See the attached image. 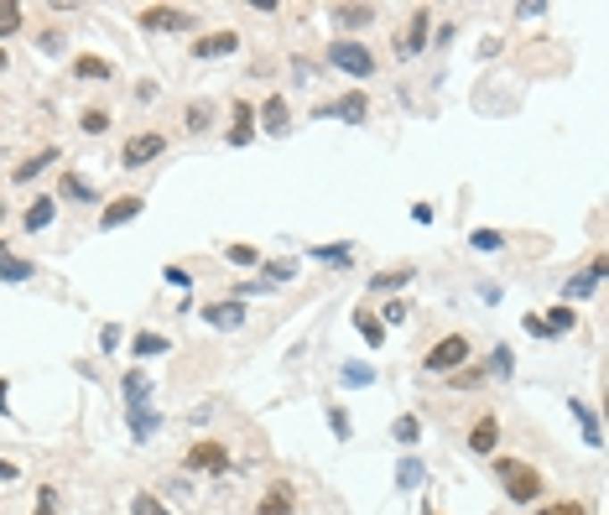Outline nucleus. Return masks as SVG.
I'll return each mask as SVG.
<instances>
[{
  "label": "nucleus",
  "mask_w": 609,
  "mask_h": 515,
  "mask_svg": "<svg viewBox=\"0 0 609 515\" xmlns=\"http://www.w3.org/2000/svg\"><path fill=\"white\" fill-rule=\"evenodd\" d=\"M84 136H104V130H110V110H84Z\"/></svg>",
  "instance_id": "f704fd0d"
},
{
  "label": "nucleus",
  "mask_w": 609,
  "mask_h": 515,
  "mask_svg": "<svg viewBox=\"0 0 609 515\" xmlns=\"http://www.w3.org/2000/svg\"><path fill=\"white\" fill-rule=\"evenodd\" d=\"M136 21H141L146 31H193V27H198V16L183 11V5H146Z\"/></svg>",
  "instance_id": "39448f33"
},
{
  "label": "nucleus",
  "mask_w": 609,
  "mask_h": 515,
  "mask_svg": "<svg viewBox=\"0 0 609 515\" xmlns=\"http://www.w3.org/2000/svg\"><path fill=\"white\" fill-rule=\"evenodd\" d=\"M31 515H58V489H53V485L37 489V511H31Z\"/></svg>",
  "instance_id": "ea45409f"
},
{
  "label": "nucleus",
  "mask_w": 609,
  "mask_h": 515,
  "mask_svg": "<svg viewBox=\"0 0 609 515\" xmlns=\"http://www.w3.org/2000/svg\"><path fill=\"white\" fill-rule=\"evenodd\" d=\"M229 53H240V31H209V37H198V42H193V62L229 58Z\"/></svg>",
  "instance_id": "6e6552de"
},
{
  "label": "nucleus",
  "mask_w": 609,
  "mask_h": 515,
  "mask_svg": "<svg viewBox=\"0 0 609 515\" xmlns=\"http://www.w3.org/2000/svg\"><path fill=\"white\" fill-rule=\"evenodd\" d=\"M568 411H573V417H579V427H583V443H588V448H599V443H605V432H599V417H594V411H588V406H583L579 395H573V401H568Z\"/></svg>",
  "instance_id": "412c9836"
},
{
  "label": "nucleus",
  "mask_w": 609,
  "mask_h": 515,
  "mask_svg": "<svg viewBox=\"0 0 609 515\" xmlns=\"http://www.w3.org/2000/svg\"><path fill=\"white\" fill-rule=\"evenodd\" d=\"M250 136H255V104H235V120H229V146L240 152V146H250Z\"/></svg>",
  "instance_id": "2eb2a0df"
},
{
  "label": "nucleus",
  "mask_w": 609,
  "mask_h": 515,
  "mask_svg": "<svg viewBox=\"0 0 609 515\" xmlns=\"http://www.w3.org/2000/svg\"><path fill=\"white\" fill-rule=\"evenodd\" d=\"M5 479H16V463H0V485H5Z\"/></svg>",
  "instance_id": "8fccbe9b"
},
{
  "label": "nucleus",
  "mask_w": 609,
  "mask_h": 515,
  "mask_svg": "<svg viewBox=\"0 0 609 515\" xmlns=\"http://www.w3.org/2000/svg\"><path fill=\"white\" fill-rule=\"evenodd\" d=\"M130 411V432H136V443H152L156 432H162V417H156L152 406H125Z\"/></svg>",
  "instance_id": "f3484780"
},
{
  "label": "nucleus",
  "mask_w": 609,
  "mask_h": 515,
  "mask_svg": "<svg viewBox=\"0 0 609 515\" xmlns=\"http://www.w3.org/2000/svg\"><path fill=\"white\" fill-rule=\"evenodd\" d=\"M318 120H344V125H365L370 120V99L365 94H344V99H329V104H313Z\"/></svg>",
  "instance_id": "423d86ee"
},
{
  "label": "nucleus",
  "mask_w": 609,
  "mask_h": 515,
  "mask_svg": "<svg viewBox=\"0 0 609 515\" xmlns=\"http://www.w3.org/2000/svg\"><path fill=\"white\" fill-rule=\"evenodd\" d=\"M224 255H229V266H261L255 245H224Z\"/></svg>",
  "instance_id": "72a5a7b5"
},
{
  "label": "nucleus",
  "mask_w": 609,
  "mask_h": 515,
  "mask_svg": "<svg viewBox=\"0 0 609 515\" xmlns=\"http://www.w3.org/2000/svg\"><path fill=\"white\" fill-rule=\"evenodd\" d=\"M495 443H500V417L489 411V417H480V422L469 427V453H495Z\"/></svg>",
  "instance_id": "f8f14e48"
},
{
  "label": "nucleus",
  "mask_w": 609,
  "mask_h": 515,
  "mask_svg": "<svg viewBox=\"0 0 609 515\" xmlns=\"http://www.w3.org/2000/svg\"><path fill=\"white\" fill-rule=\"evenodd\" d=\"M121 391H125V406H146V395H152V375H146V370H125Z\"/></svg>",
  "instance_id": "a211bd4d"
},
{
  "label": "nucleus",
  "mask_w": 609,
  "mask_h": 515,
  "mask_svg": "<svg viewBox=\"0 0 609 515\" xmlns=\"http://www.w3.org/2000/svg\"><path fill=\"white\" fill-rule=\"evenodd\" d=\"M511 370H516V360H511V349H505V344H495V375H500V380H505V375H511Z\"/></svg>",
  "instance_id": "a18cd8bd"
},
{
  "label": "nucleus",
  "mask_w": 609,
  "mask_h": 515,
  "mask_svg": "<svg viewBox=\"0 0 609 515\" xmlns=\"http://www.w3.org/2000/svg\"><path fill=\"white\" fill-rule=\"evenodd\" d=\"M141 198L136 193H125V198H115V204H104V213H99V229H121V224H130V219H141Z\"/></svg>",
  "instance_id": "9d476101"
},
{
  "label": "nucleus",
  "mask_w": 609,
  "mask_h": 515,
  "mask_svg": "<svg viewBox=\"0 0 609 515\" xmlns=\"http://www.w3.org/2000/svg\"><path fill=\"white\" fill-rule=\"evenodd\" d=\"M73 79H94V84H99V79H115V68L99 58V53H79V58H73Z\"/></svg>",
  "instance_id": "aec40b11"
},
{
  "label": "nucleus",
  "mask_w": 609,
  "mask_h": 515,
  "mask_svg": "<svg viewBox=\"0 0 609 515\" xmlns=\"http://www.w3.org/2000/svg\"><path fill=\"white\" fill-rule=\"evenodd\" d=\"M31 271H37L31 261H16V255L0 250V281H31Z\"/></svg>",
  "instance_id": "cd10ccee"
},
{
  "label": "nucleus",
  "mask_w": 609,
  "mask_h": 515,
  "mask_svg": "<svg viewBox=\"0 0 609 515\" xmlns=\"http://www.w3.org/2000/svg\"><path fill=\"white\" fill-rule=\"evenodd\" d=\"M412 266H391V271H380V276H370V292H396V287H406L412 281Z\"/></svg>",
  "instance_id": "5701e85b"
},
{
  "label": "nucleus",
  "mask_w": 609,
  "mask_h": 515,
  "mask_svg": "<svg viewBox=\"0 0 609 515\" xmlns=\"http://www.w3.org/2000/svg\"><path fill=\"white\" fill-rule=\"evenodd\" d=\"M380 323L391 328V323H406V303H386L380 307Z\"/></svg>",
  "instance_id": "49530a36"
},
{
  "label": "nucleus",
  "mask_w": 609,
  "mask_h": 515,
  "mask_svg": "<svg viewBox=\"0 0 609 515\" xmlns=\"http://www.w3.org/2000/svg\"><path fill=\"white\" fill-rule=\"evenodd\" d=\"M313 261H323V266H349V261H355V245H313Z\"/></svg>",
  "instance_id": "a878e982"
},
{
  "label": "nucleus",
  "mask_w": 609,
  "mask_h": 515,
  "mask_svg": "<svg viewBox=\"0 0 609 515\" xmlns=\"http://www.w3.org/2000/svg\"><path fill=\"white\" fill-rule=\"evenodd\" d=\"M261 125H266V136H287L292 110H287V99H281V94H271V99L261 104Z\"/></svg>",
  "instance_id": "4468645a"
},
{
  "label": "nucleus",
  "mask_w": 609,
  "mask_h": 515,
  "mask_svg": "<svg viewBox=\"0 0 609 515\" xmlns=\"http://www.w3.org/2000/svg\"><path fill=\"white\" fill-rule=\"evenodd\" d=\"M526 334H531V338H557L547 323H542V318H531V312H526Z\"/></svg>",
  "instance_id": "de8ad7c7"
},
{
  "label": "nucleus",
  "mask_w": 609,
  "mask_h": 515,
  "mask_svg": "<svg viewBox=\"0 0 609 515\" xmlns=\"http://www.w3.org/2000/svg\"><path fill=\"white\" fill-rule=\"evenodd\" d=\"M198 318H204L209 328H224V334H229V328H245V303L240 297H224V303H209Z\"/></svg>",
  "instance_id": "1a4fd4ad"
},
{
  "label": "nucleus",
  "mask_w": 609,
  "mask_h": 515,
  "mask_svg": "<svg viewBox=\"0 0 609 515\" xmlns=\"http://www.w3.org/2000/svg\"><path fill=\"white\" fill-rule=\"evenodd\" d=\"M480 380H485L480 370H454V386H480Z\"/></svg>",
  "instance_id": "09e8293b"
},
{
  "label": "nucleus",
  "mask_w": 609,
  "mask_h": 515,
  "mask_svg": "<svg viewBox=\"0 0 609 515\" xmlns=\"http://www.w3.org/2000/svg\"><path fill=\"white\" fill-rule=\"evenodd\" d=\"M21 27V5H11V0H0V37H11V31Z\"/></svg>",
  "instance_id": "e433bc0d"
},
{
  "label": "nucleus",
  "mask_w": 609,
  "mask_h": 515,
  "mask_svg": "<svg viewBox=\"0 0 609 515\" xmlns=\"http://www.w3.org/2000/svg\"><path fill=\"white\" fill-rule=\"evenodd\" d=\"M344 386H375V370L370 364H344Z\"/></svg>",
  "instance_id": "4c0bfd02"
},
{
  "label": "nucleus",
  "mask_w": 609,
  "mask_h": 515,
  "mask_svg": "<svg viewBox=\"0 0 609 515\" xmlns=\"http://www.w3.org/2000/svg\"><path fill=\"white\" fill-rule=\"evenodd\" d=\"M53 162H58V146H42L37 156H27V162H16V172H11V178H16V182H31L37 172H42V167H53Z\"/></svg>",
  "instance_id": "4be33fe9"
},
{
  "label": "nucleus",
  "mask_w": 609,
  "mask_h": 515,
  "mask_svg": "<svg viewBox=\"0 0 609 515\" xmlns=\"http://www.w3.org/2000/svg\"><path fill=\"white\" fill-rule=\"evenodd\" d=\"M99 349H104V354H115V349H121V328H115V323H104V328H99Z\"/></svg>",
  "instance_id": "c03bdc74"
},
{
  "label": "nucleus",
  "mask_w": 609,
  "mask_h": 515,
  "mask_svg": "<svg viewBox=\"0 0 609 515\" xmlns=\"http://www.w3.org/2000/svg\"><path fill=\"white\" fill-rule=\"evenodd\" d=\"M427 479V469L417 463V458H401V469H396V489H417Z\"/></svg>",
  "instance_id": "2f4dec72"
},
{
  "label": "nucleus",
  "mask_w": 609,
  "mask_h": 515,
  "mask_svg": "<svg viewBox=\"0 0 609 515\" xmlns=\"http://www.w3.org/2000/svg\"><path fill=\"white\" fill-rule=\"evenodd\" d=\"M130 515H167V505H162L156 494H136V500H130Z\"/></svg>",
  "instance_id": "58836bf2"
},
{
  "label": "nucleus",
  "mask_w": 609,
  "mask_h": 515,
  "mask_svg": "<svg viewBox=\"0 0 609 515\" xmlns=\"http://www.w3.org/2000/svg\"><path fill=\"white\" fill-rule=\"evenodd\" d=\"M463 360H469V338L448 334V338H438V344L422 354V370H427V375H454V370H463Z\"/></svg>",
  "instance_id": "f03ea898"
},
{
  "label": "nucleus",
  "mask_w": 609,
  "mask_h": 515,
  "mask_svg": "<svg viewBox=\"0 0 609 515\" xmlns=\"http://www.w3.org/2000/svg\"><path fill=\"white\" fill-rule=\"evenodd\" d=\"M58 187H63V198H73V204H94V187H89L84 178H79V172H68V178H63Z\"/></svg>",
  "instance_id": "c756f323"
},
{
  "label": "nucleus",
  "mask_w": 609,
  "mask_h": 515,
  "mask_svg": "<svg viewBox=\"0 0 609 515\" xmlns=\"http://www.w3.org/2000/svg\"><path fill=\"white\" fill-rule=\"evenodd\" d=\"M5 68H11V58H5V53H0V73H5Z\"/></svg>",
  "instance_id": "3c124183"
},
{
  "label": "nucleus",
  "mask_w": 609,
  "mask_h": 515,
  "mask_svg": "<svg viewBox=\"0 0 609 515\" xmlns=\"http://www.w3.org/2000/svg\"><path fill=\"white\" fill-rule=\"evenodd\" d=\"M162 152H167V136H162V130H141V136L125 141L121 162H125V167H146V162H156Z\"/></svg>",
  "instance_id": "0eeeda50"
},
{
  "label": "nucleus",
  "mask_w": 609,
  "mask_h": 515,
  "mask_svg": "<svg viewBox=\"0 0 609 515\" xmlns=\"http://www.w3.org/2000/svg\"><path fill=\"white\" fill-rule=\"evenodd\" d=\"M53 213H58V204H53V198H31L27 229H47V224H53Z\"/></svg>",
  "instance_id": "bb28decb"
},
{
  "label": "nucleus",
  "mask_w": 609,
  "mask_h": 515,
  "mask_svg": "<svg viewBox=\"0 0 609 515\" xmlns=\"http://www.w3.org/2000/svg\"><path fill=\"white\" fill-rule=\"evenodd\" d=\"M537 515H588V505H579V500H552V505H537Z\"/></svg>",
  "instance_id": "c9c22d12"
},
{
  "label": "nucleus",
  "mask_w": 609,
  "mask_h": 515,
  "mask_svg": "<svg viewBox=\"0 0 609 515\" xmlns=\"http://www.w3.org/2000/svg\"><path fill=\"white\" fill-rule=\"evenodd\" d=\"M183 463L193 469V474H213V479H224V474H229V448H224L219 437H198V443L183 453Z\"/></svg>",
  "instance_id": "7ed1b4c3"
},
{
  "label": "nucleus",
  "mask_w": 609,
  "mask_h": 515,
  "mask_svg": "<svg viewBox=\"0 0 609 515\" xmlns=\"http://www.w3.org/2000/svg\"><path fill=\"white\" fill-rule=\"evenodd\" d=\"M329 62H334L338 73H349V79H370L375 73V53H370L365 42H349V37H338L334 47H329Z\"/></svg>",
  "instance_id": "20e7f679"
},
{
  "label": "nucleus",
  "mask_w": 609,
  "mask_h": 515,
  "mask_svg": "<svg viewBox=\"0 0 609 515\" xmlns=\"http://www.w3.org/2000/svg\"><path fill=\"white\" fill-rule=\"evenodd\" d=\"M292 505H297V489L287 485V479H276L266 494H261V505H255V515H292Z\"/></svg>",
  "instance_id": "9b49d317"
},
{
  "label": "nucleus",
  "mask_w": 609,
  "mask_h": 515,
  "mask_svg": "<svg viewBox=\"0 0 609 515\" xmlns=\"http://www.w3.org/2000/svg\"><path fill=\"white\" fill-rule=\"evenodd\" d=\"M500 245H505L500 229H480V235H474V250H500Z\"/></svg>",
  "instance_id": "37998d69"
},
{
  "label": "nucleus",
  "mask_w": 609,
  "mask_h": 515,
  "mask_svg": "<svg viewBox=\"0 0 609 515\" xmlns=\"http://www.w3.org/2000/svg\"><path fill=\"white\" fill-rule=\"evenodd\" d=\"M329 427H334V437H349L355 427H349V411L344 406H329Z\"/></svg>",
  "instance_id": "79ce46f5"
},
{
  "label": "nucleus",
  "mask_w": 609,
  "mask_h": 515,
  "mask_svg": "<svg viewBox=\"0 0 609 515\" xmlns=\"http://www.w3.org/2000/svg\"><path fill=\"white\" fill-rule=\"evenodd\" d=\"M427 27H432V16H427V11H412V27L396 37V53H401V58H406V53H422Z\"/></svg>",
  "instance_id": "ddd939ff"
},
{
  "label": "nucleus",
  "mask_w": 609,
  "mask_h": 515,
  "mask_svg": "<svg viewBox=\"0 0 609 515\" xmlns=\"http://www.w3.org/2000/svg\"><path fill=\"white\" fill-rule=\"evenodd\" d=\"M391 437H396L401 448H417V443H422V422L406 411V417H396V422H391Z\"/></svg>",
  "instance_id": "b1692460"
},
{
  "label": "nucleus",
  "mask_w": 609,
  "mask_h": 515,
  "mask_svg": "<svg viewBox=\"0 0 609 515\" xmlns=\"http://www.w3.org/2000/svg\"><path fill=\"white\" fill-rule=\"evenodd\" d=\"M422 515H438V511H432V505H422Z\"/></svg>",
  "instance_id": "603ef678"
},
{
  "label": "nucleus",
  "mask_w": 609,
  "mask_h": 515,
  "mask_svg": "<svg viewBox=\"0 0 609 515\" xmlns=\"http://www.w3.org/2000/svg\"><path fill=\"white\" fill-rule=\"evenodd\" d=\"M329 16H334L344 31H360V27H370V21H375V5H334Z\"/></svg>",
  "instance_id": "6ab92c4d"
},
{
  "label": "nucleus",
  "mask_w": 609,
  "mask_h": 515,
  "mask_svg": "<svg viewBox=\"0 0 609 515\" xmlns=\"http://www.w3.org/2000/svg\"><path fill=\"white\" fill-rule=\"evenodd\" d=\"M605 261H594V266H588V271L583 276H573V281H568V287H563V297H568V307L579 303V297H588V292H594V287H599V281H605Z\"/></svg>",
  "instance_id": "dca6fc26"
},
{
  "label": "nucleus",
  "mask_w": 609,
  "mask_h": 515,
  "mask_svg": "<svg viewBox=\"0 0 609 515\" xmlns=\"http://www.w3.org/2000/svg\"><path fill=\"white\" fill-rule=\"evenodd\" d=\"M542 323H547L552 334H568V328L579 323V312H573V307H568V303H557V307H552V318H542Z\"/></svg>",
  "instance_id": "473e14b6"
},
{
  "label": "nucleus",
  "mask_w": 609,
  "mask_h": 515,
  "mask_svg": "<svg viewBox=\"0 0 609 515\" xmlns=\"http://www.w3.org/2000/svg\"><path fill=\"white\" fill-rule=\"evenodd\" d=\"M261 281L266 287H276V281H297V261H261Z\"/></svg>",
  "instance_id": "c85d7f7f"
},
{
  "label": "nucleus",
  "mask_w": 609,
  "mask_h": 515,
  "mask_svg": "<svg viewBox=\"0 0 609 515\" xmlns=\"http://www.w3.org/2000/svg\"><path fill=\"white\" fill-rule=\"evenodd\" d=\"M495 479L505 489V500H516V505H531V500H542V469H531V463H521V458H495Z\"/></svg>",
  "instance_id": "f257e3e1"
},
{
  "label": "nucleus",
  "mask_w": 609,
  "mask_h": 515,
  "mask_svg": "<svg viewBox=\"0 0 609 515\" xmlns=\"http://www.w3.org/2000/svg\"><path fill=\"white\" fill-rule=\"evenodd\" d=\"M209 125H213V110L204 104V99H198V104L188 110V130H209Z\"/></svg>",
  "instance_id": "a19ab883"
},
{
  "label": "nucleus",
  "mask_w": 609,
  "mask_h": 515,
  "mask_svg": "<svg viewBox=\"0 0 609 515\" xmlns=\"http://www.w3.org/2000/svg\"><path fill=\"white\" fill-rule=\"evenodd\" d=\"M355 328H360V334H365V344H380V338H386V323H380V318H375V312H365V307H360V312H355Z\"/></svg>",
  "instance_id": "7c9ffc66"
},
{
  "label": "nucleus",
  "mask_w": 609,
  "mask_h": 515,
  "mask_svg": "<svg viewBox=\"0 0 609 515\" xmlns=\"http://www.w3.org/2000/svg\"><path fill=\"white\" fill-rule=\"evenodd\" d=\"M167 349H172V344H167L162 334H136V344H130L136 360H156V354H167Z\"/></svg>",
  "instance_id": "393cba45"
}]
</instances>
